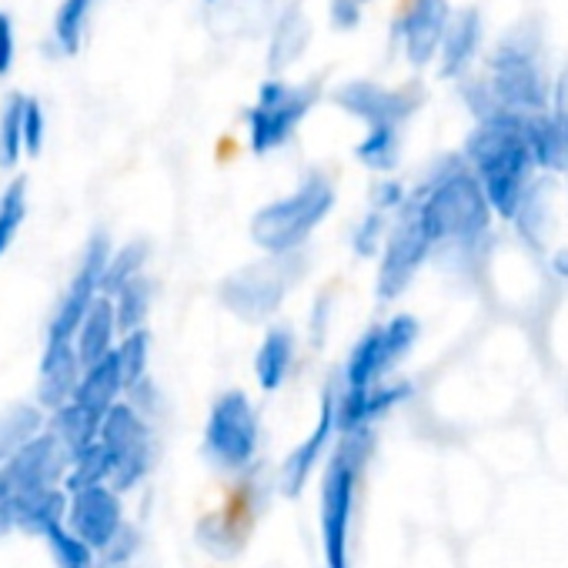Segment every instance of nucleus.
<instances>
[{
	"mask_svg": "<svg viewBox=\"0 0 568 568\" xmlns=\"http://www.w3.org/2000/svg\"><path fill=\"white\" fill-rule=\"evenodd\" d=\"M412 201L428 231L432 261L445 267L478 257L498 221L462 151H445L432 158L412 184Z\"/></svg>",
	"mask_w": 568,
	"mask_h": 568,
	"instance_id": "1",
	"label": "nucleus"
},
{
	"mask_svg": "<svg viewBox=\"0 0 568 568\" xmlns=\"http://www.w3.org/2000/svg\"><path fill=\"white\" fill-rule=\"evenodd\" d=\"M521 121L525 118H498L471 124L462 144V158L491 201L498 221H511L518 201L538 178V164L531 158Z\"/></svg>",
	"mask_w": 568,
	"mask_h": 568,
	"instance_id": "2",
	"label": "nucleus"
},
{
	"mask_svg": "<svg viewBox=\"0 0 568 568\" xmlns=\"http://www.w3.org/2000/svg\"><path fill=\"white\" fill-rule=\"evenodd\" d=\"M481 74L488 78L491 91L515 118H531L548 111L555 74L548 68L541 24L528 18L501 31V38L485 54Z\"/></svg>",
	"mask_w": 568,
	"mask_h": 568,
	"instance_id": "3",
	"label": "nucleus"
},
{
	"mask_svg": "<svg viewBox=\"0 0 568 568\" xmlns=\"http://www.w3.org/2000/svg\"><path fill=\"white\" fill-rule=\"evenodd\" d=\"M375 445V432L368 435H342L332 458L322 468L318 485V531L325 568H352V528L358 508V488Z\"/></svg>",
	"mask_w": 568,
	"mask_h": 568,
	"instance_id": "4",
	"label": "nucleus"
},
{
	"mask_svg": "<svg viewBox=\"0 0 568 568\" xmlns=\"http://www.w3.org/2000/svg\"><path fill=\"white\" fill-rule=\"evenodd\" d=\"M338 204V187L332 174L308 171L288 194L261 204L251 214L247 234L261 254H302L312 234L332 217Z\"/></svg>",
	"mask_w": 568,
	"mask_h": 568,
	"instance_id": "5",
	"label": "nucleus"
},
{
	"mask_svg": "<svg viewBox=\"0 0 568 568\" xmlns=\"http://www.w3.org/2000/svg\"><path fill=\"white\" fill-rule=\"evenodd\" d=\"M418 338H422V322L408 312L392 315L388 322H378L368 332H362L338 372V382H335L338 402L342 405L362 402L378 385L392 382L395 372L415 352Z\"/></svg>",
	"mask_w": 568,
	"mask_h": 568,
	"instance_id": "6",
	"label": "nucleus"
},
{
	"mask_svg": "<svg viewBox=\"0 0 568 568\" xmlns=\"http://www.w3.org/2000/svg\"><path fill=\"white\" fill-rule=\"evenodd\" d=\"M305 277V251L302 254H261L257 261L231 271L217 284V302L244 325H267L295 284Z\"/></svg>",
	"mask_w": 568,
	"mask_h": 568,
	"instance_id": "7",
	"label": "nucleus"
},
{
	"mask_svg": "<svg viewBox=\"0 0 568 568\" xmlns=\"http://www.w3.org/2000/svg\"><path fill=\"white\" fill-rule=\"evenodd\" d=\"M325 98L318 81H284V78H267L251 108L244 111V134L247 148L257 158H267L292 144V138L302 131V124L312 118L318 101Z\"/></svg>",
	"mask_w": 568,
	"mask_h": 568,
	"instance_id": "8",
	"label": "nucleus"
},
{
	"mask_svg": "<svg viewBox=\"0 0 568 568\" xmlns=\"http://www.w3.org/2000/svg\"><path fill=\"white\" fill-rule=\"evenodd\" d=\"M261 452V415L247 392L227 388L211 402L201 455L221 475H244Z\"/></svg>",
	"mask_w": 568,
	"mask_h": 568,
	"instance_id": "9",
	"label": "nucleus"
},
{
	"mask_svg": "<svg viewBox=\"0 0 568 568\" xmlns=\"http://www.w3.org/2000/svg\"><path fill=\"white\" fill-rule=\"evenodd\" d=\"M428 261H432V241H428V231H425V224L418 217L415 201H408L392 217V231H388L385 247L378 254L375 298L382 305H392V302L405 298Z\"/></svg>",
	"mask_w": 568,
	"mask_h": 568,
	"instance_id": "10",
	"label": "nucleus"
},
{
	"mask_svg": "<svg viewBox=\"0 0 568 568\" xmlns=\"http://www.w3.org/2000/svg\"><path fill=\"white\" fill-rule=\"evenodd\" d=\"M101 448L111 462V485L124 495L134 491L154 468V422L131 402H121L101 425Z\"/></svg>",
	"mask_w": 568,
	"mask_h": 568,
	"instance_id": "11",
	"label": "nucleus"
},
{
	"mask_svg": "<svg viewBox=\"0 0 568 568\" xmlns=\"http://www.w3.org/2000/svg\"><path fill=\"white\" fill-rule=\"evenodd\" d=\"M68 471H71L68 452L58 445L51 432H44L28 448H21L11 462L0 465V511H11L24 501L64 488Z\"/></svg>",
	"mask_w": 568,
	"mask_h": 568,
	"instance_id": "12",
	"label": "nucleus"
},
{
	"mask_svg": "<svg viewBox=\"0 0 568 568\" xmlns=\"http://www.w3.org/2000/svg\"><path fill=\"white\" fill-rule=\"evenodd\" d=\"M332 104L348 114L352 121H358L365 131H378V128H392V131H405L412 124V118L422 111L425 104V91L402 84H378L372 78H352L342 81L332 91Z\"/></svg>",
	"mask_w": 568,
	"mask_h": 568,
	"instance_id": "13",
	"label": "nucleus"
},
{
	"mask_svg": "<svg viewBox=\"0 0 568 568\" xmlns=\"http://www.w3.org/2000/svg\"><path fill=\"white\" fill-rule=\"evenodd\" d=\"M114 254V241L108 231H94L78 257L74 277L64 288V295L58 298L51 322H48V338H61V342H74L81 322L88 318V312L98 305V298L104 295V271L108 261Z\"/></svg>",
	"mask_w": 568,
	"mask_h": 568,
	"instance_id": "14",
	"label": "nucleus"
},
{
	"mask_svg": "<svg viewBox=\"0 0 568 568\" xmlns=\"http://www.w3.org/2000/svg\"><path fill=\"white\" fill-rule=\"evenodd\" d=\"M452 18H455L452 0H405L392 24V44L412 71H425L438 64V51Z\"/></svg>",
	"mask_w": 568,
	"mask_h": 568,
	"instance_id": "15",
	"label": "nucleus"
},
{
	"mask_svg": "<svg viewBox=\"0 0 568 568\" xmlns=\"http://www.w3.org/2000/svg\"><path fill=\"white\" fill-rule=\"evenodd\" d=\"M342 432H338V395H335V382L322 392V408H318V422L312 425V432L288 452V458L277 468V488L281 495H302L305 485L325 468V462L332 458L335 445H338Z\"/></svg>",
	"mask_w": 568,
	"mask_h": 568,
	"instance_id": "16",
	"label": "nucleus"
},
{
	"mask_svg": "<svg viewBox=\"0 0 568 568\" xmlns=\"http://www.w3.org/2000/svg\"><path fill=\"white\" fill-rule=\"evenodd\" d=\"M68 531L81 538L98 558L104 548L121 535L128 525L124 518V495L114 485H91L68 495Z\"/></svg>",
	"mask_w": 568,
	"mask_h": 568,
	"instance_id": "17",
	"label": "nucleus"
},
{
	"mask_svg": "<svg viewBox=\"0 0 568 568\" xmlns=\"http://www.w3.org/2000/svg\"><path fill=\"white\" fill-rule=\"evenodd\" d=\"M485 58V14L475 4L455 8V18L445 31L442 51H438V74L445 81H465L475 74L478 61Z\"/></svg>",
	"mask_w": 568,
	"mask_h": 568,
	"instance_id": "18",
	"label": "nucleus"
},
{
	"mask_svg": "<svg viewBox=\"0 0 568 568\" xmlns=\"http://www.w3.org/2000/svg\"><path fill=\"white\" fill-rule=\"evenodd\" d=\"M558 178L551 174H538L531 181V187L525 191V197L518 201L515 214H511V231L518 234V241L535 251V254H545L548 244H551V234L558 227Z\"/></svg>",
	"mask_w": 568,
	"mask_h": 568,
	"instance_id": "19",
	"label": "nucleus"
},
{
	"mask_svg": "<svg viewBox=\"0 0 568 568\" xmlns=\"http://www.w3.org/2000/svg\"><path fill=\"white\" fill-rule=\"evenodd\" d=\"M84 378V362L74 348V342L48 338L41 352V368H38V405L54 415L64 405L78 398Z\"/></svg>",
	"mask_w": 568,
	"mask_h": 568,
	"instance_id": "20",
	"label": "nucleus"
},
{
	"mask_svg": "<svg viewBox=\"0 0 568 568\" xmlns=\"http://www.w3.org/2000/svg\"><path fill=\"white\" fill-rule=\"evenodd\" d=\"M315 41V24L305 11V4H295L281 14V21L271 28L264 38V68L271 78H281L284 71H292L312 48Z\"/></svg>",
	"mask_w": 568,
	"mask_h": 568,
	"instance_id": "21",
	"label": "nucleus"
},
{
	"mask_svg": "<svg viewBox=\"0 0 568 568\" xmlns=\"http://www.w3.org/2000/svg\"><path fill=\"white\" fill-rule=\"evenodd\" d=\"M521 124H525V138L538 164V174L568 181V114H558L548 108L541 114L525 118Z\"/></svg>",
	"mask_w": 568,
	"mask_h": 568,
	"instance_id": "22",
	"label": "nucleus"
},
{
	"mask_svg": "<svg viewBox=\"0 0 568 568\" xmlns=\"http://www.w3.org/2000/svg\"><path fill=\"white\" fill-rule=\"evenodd\" d=\"M298 358V335L288 325H267L254 352V378L261 392H277L288 382Z\"/></svg>",
	"mask_w": 568,
	"mask_h": 568,
	"instance_id": "23",
	"label": "nucleus"
},
{
	"mask_svg": "<svg viewBox=\"0 0 568 568\" xmlns=\"http://www.w3.org/2000/svg\"><path fill=\"white\" fill-rule=\"evenodd\" d=\"M121 325H118V312H114V302L108 295L98 298V305L88 312V318L81 322L78 335H74V348L84 362V368L91 365H101L108 362L118 345H121Z\"/></svg>",
	"mask_w": 568,
	"mask_h": 568,
	"instance_id": "24",
	"label": "nucleus"
},
{
	"mask_svg": "<svg viewBox=\"0 0 568 568\" xmlns=\"http://www.w3.org/2000/svg\"><path fill=\"white\" fill-rule=\"evenodd\" d=\"M124 398H128V385H124L121 368H118V362L111 355L108 362L84 368V378H81V388H78V398L74 402L104 422Z\"/></svg>",
	"mask_w": 568,
	"mask_h": 568,
	"instance_id": "25",
	"label": "nucleus"
},
{
	"mask_svg": "<svg viewBox=\"0 0 568 568\" xmlns=\"http://www.w3.org/2000/svg\"><path fill=\"white\" fill-rule=\"evenodd\" d=\"M48 432V412L34 405H8L0 412V465L11 462L21 448H28L34 438Z\"/></svg>",
	"mask_w": 568,
	"mask_h": 568,
	"instance_id": "26",
	"label": "nucleus"
},
{
	"mask_svg": "<svg viewBox=\"0 0 568 568\" xmlns=\"http://www.w3.org/2000/svg\"><path fill=\"white\" fill-rule=\"evenodd\" d=\"M101 425H104V422H101L98 415H91L88 408H81L78 402H71V405H64L61 412L48 415V432L58 438V445L68 452L71 462H74L78 455H84L91 445H98Z\"/></svg>",
	"mask_w": 568,
	"mask_h": 568,
	"instance_id": "27",
	"label": "nucleus"
},
{
	"mask_svg": "<svg viewBox=\"0 0 568 568\" xmlns=\"http://www.w3.org/2000/svg\"><path fill=\"white\" fill-rule=\"evenodd\" d=\"M101 0H61V8L51 24V51L61 58H74L84 48L91 18Z\"/></svg>",
	"mask_w": 568,
	"mask_h": 568,
	"instance_id": "28",
	"label": "nucleus"
},
{
	"mask_svg": "<svg viewBox=\"0 0 568 568\" xmlns=\"http://www.w3.org/2000/svg\"><path fill=\"white\" fill-rule=\"evenodd\" d=\"M402 151H405V131L378 128V131L362 134V141L355 144V161L368 168L372 174L388 178L402 164Z\"/></svg>",
	"mask_w": 568,
	"mask_h": 568,
	"instance_id": "29",
	"label": "nucleus"
},
{
	"mask_svg": "<svg viewBox=\"0 0 568 568\" xmlns=\"http://www.w3.org/2000/svg\"><path fill=\"white\" fill-rule=\"evenodd\" d=\"M302 4V0H224L221 8H231L234 31L244 38H267L281 14Z\"/></svg>",
	"mask_w": 568,
	"mask_h": 568,
	"instance_id": "30",
	"label": "nucleus"
},
{
	"mask_svg": "<svg viewBox=\"0 0 568 568\" xmlns=\"http://www.w3.org/2000/svg\"><path fill=\"white\" fill-rule=\"evenodd\" d=\"M194 535H197V545H201L211 558H221V561L234 558V555L247 545V528H244L237 518L224 515V511L204 515V518L197 521Z\"/></svg>",
	"mask_w": 568,
	"mask_h": 568,
	"instance_id": "31",
	"label": "nucleus"
},
{
	"mask_svg": "<svg viewBox=\"0 0 568 568\" xmlns=\"http://www.w3.org/2000/svg\"><path fill=\"white\" fill-rule=\"evenodd\" d=\"M111 302H114V312H118L121 335L144 332L148 318H151V308H154V281L148 274H141L138 281L124 284L118 295H111Z\"/></svg>",
	"mask_w": 568,
	"mask_h": 568,
	"instance_id": "32",
	"label": "nucleus"
},
{
	"mask_svg": "<svg viewBox=\"0 0 568 568\" xmlns=\"http://www.w3.org/2000/svg\"><path fill=\"white\" fill-rule=\"evenodd\" d=\"M148 261H151V244L144 237H134L121 247H114L108 271H104V295H118L124 284L138 281L141 274H148Z\"/></svg>",
	"mask_w": 568,
	"mask_h": 568,
	"instance_id": "33",
	"label": "nucleus"
},
{
	"mask_svg": "<svg viewBox=\"0 0 568 568\" xmlns=\"http://www.w3.org/2000/svg\"><path fill=\"white\" fill-rule=\"evenodd\" d=\"M24 94H11L4 111H0V168H18V161L28 154L24 148Z\"/></svg>",
	"mask_w": 568,
	"mask_h": 568,
	"instance_id": "34",
	"label": "nucleus"
},
{
	"mask_svg": "<svg viewBox=\"0 0 568 568\" xmlns=\"http://www.w3.org/2000/svg\"><path fill=\"white\" fill-rule=\"evenodd\" d=\"M114 362L121 368V378L128 385V392L134 385H141L144 378H151V332H131L121 338L118 352H114Z\"/></svg>",
	"mask_w": 568,
	"mask_h": 568,
	"instance_id": "35",
	"label": "nucleus"
},
{
	"mask_svg": "<svg viewBox=\"0 0 568 568\" xmlns=\"http://www.w3.org/2000/svg\"><path fill=\"white\" fill-rule=\"evenodd\" d=\"M28 217V181L18 178L0 194V257L8 254V247L18 241L21 227Z\"/></svg>",
	"mask_w": 568,
	"mask_h": 568,
	"instance_id": "36",
	"label": "nucleus"
},
{
	"mask_svg": "<svg viewBox=\"0 0 568 568\" xmlns=\"http://www.w3.org/2000/svg\"><path fill=\"white\" fill-rule=\"evenodd\" d=\"M388 231H392V214H382V211L368 207V211L355 221L348 244H352V251H355L358 257H375V261H378Z\"/></svg>",
	"mask_w": 568,
	"mask_h": 568,
	"instance_id": "37",
	"label": "nucleus"
},
{
	"mask_svg": "<svg viewBox=\"0 0 568 568\" xmlns=\"http://www.w3.org/2000/svg\"><path fill=\"white\" fill-rule=\"evenodd\" d=\"M91 485H111V462H108L101 442L91 445L84 455H78L71 462V471L64 478V491L71 495V491H81V488H91Z\"/></svg>",
	"mask_w": 568,
	"mask_h": 568,
	"instance_id": "38",
	"label": "nucleus"
},
{
	"mask_svg": "<svg viewBox=\"0 0 568 568\" xmlns=\"http://www.w3.org/2000/svg\"><path fill=\"white\" fill-rule=\"evenodd\" d=\"M44 541H48V551H51L58 568H101V558L81 538H74L68 531V525H61L51 535H44Z\"/></svg>",
	"mask_w": 568,
	"mask_h": 568,
	"instance_id": "39",
	"label": "nucleus"
},
{
	"mask_svg": "<svg viewBox=\"0 0 568 568\" xmlns=\"http://www.w3.org/2000/svg\"><path fill=\"white\" fill-rule=\"evenodd\" d=\"M412 201V184H405V181H398V178H378L375 184H372V197H368V207H375V211H382V214H398L405 204Z\"/></svg>",
	"mask_w": 568,
	"mask_h": 568,
	"instance_id": "40",
	"label": "nucleus"
},
{
	"mask_svg": "<svg viewBox=\"0 0 568 568\" xmlns=\"http://www.w3.org/2000/svg\"><path fill=\"white\" fill-rule=\"evenodd\" d=\"M138 551H141V531L128 521V525L121 528V535L104 548L101 565H134Z\"/></svg>",
	"mask_w": 568,
	"mask_h": 568,
	"instance_id": "41",
	"label": "nucleus"
},
{
	"mask_svg": "<svg viewBox=\"0 0 568 568\" xmlns=\"http://www.w3.org/2000/svg\"><path fill=\"white\" fill-rule=\"evenodd\" d=\"M44 141H48V114L41 108V101L28 98V108H24V148L28 154H41L44 151Z\"/></svg>",
	"mask_w": 568,
	"mask_h": 568,
	"instance_id": "42",
	"label": "nucleus"
},
{
	"mask_svg": "<svg viewBox=\"0 0 568 568\" xmlns=\"http://www.w3.org/2000/svg\"><path fill=\"white\" fill-rule=\"evenodd\" d=\"M365 21V4H358V0H328V24L332 31L338 34H352L358 31Z\"/></svg>",
	"mask_w": 568,
	"mask_h": 568,
	"instance_id": "43",
	"label": "nucleus"
},
{
	"mask_svg": "<svg viewBox=\"0 0 568 568\" xmlns=\"http://www.w3.org/2000/svg\"><path fill=\"white\" fill-rule=\"evenodd\" d=\"M18 64V24L8 11H0V78Z\"/></svg>",
	"mask_w": 568,
	"mask_h": 568,
	"instance_id": "44",
	"label": "nucleus"
},
{
	"mask_svg": "<svg viewBox=\"0 0 568 568\" xmlns=\"http://www.w3.org/2000/svg\"><path fill=\"white\" fill-rule=\"evenodd\" d=\"M551 111L568 114V64L555 74V88H551Z\"/></svg>",
	"mask_w": 568,
	"mask_h": 568,
	"instance_id": "45",
	"label": "nucleus"
},
{
	"mask_svg": "<svg viewBox=\"0 0 568 568\" xmlns=\"http://www.w3.org/2000/svg\"><path fill=\"white\" fill-rule=\"evenodd\" d=\"M548 267L555 271V277L568 281V244H565V247H555V251L548 254Z\"/></svg>",
	"mask_w": 568,
	"mask_h": 568,
	"instance_id": "46",
	"label": "nucleus"
},
{
	"mask_svg": "<svg viewBox=\"0 0 568 568\" xmlns=\"http://www.w3.org/2000/svg\"><path fill=\"white\" fill-rule=\"evenodd\" d=\"M101 568H138V565H101Z\"/></svg>",
	"mask_w": 568,
	"mask_h": 568,
	"instance_id": "47",
	"label": "nucleus"
},
{
	"mask_svg": "<svg viewBox=\"0 0 568 568\" xmlns=\"http://www.w3.org/2000/svg\"><path fill=\"white\" fill-rule=\"evenodd\" d=\"M204 4H211V8H221V4H224V0H204Z\"/></svg>",
	"mask_w": 568,
	"mask_h": 568,
	"instance_id": "48",
	"label": "nucleus"
},
{
	"mask_svg": "<svg viewBox=\"0 0 568 568\" xmlns=\"http://www.w3.org/2000/svg\"><path fill=\"white\" fill-rule=\"evenodd\" d=\"M358 4H365V8H368V4H372V0H358Z\"/></svg>",
	"mask_w": 568,
	"mask_h": 568,
	"instance_id": "49",
	"label": "nucleus"
},
{
	"mask_svg": "<svg viewBox=\"0 0 568 568\" xmlns=\"http://www.w3.org/2000/svg\"><path fill=\"white\" fill-rule=\"evenodd\" d=\"M565 201H568V181H565Z\"/></svg>",
	"mask_w": 568,
	"mask_h": 568,
	"instance_id": "50",
	"label": "nucleus"
}]
</instances>
